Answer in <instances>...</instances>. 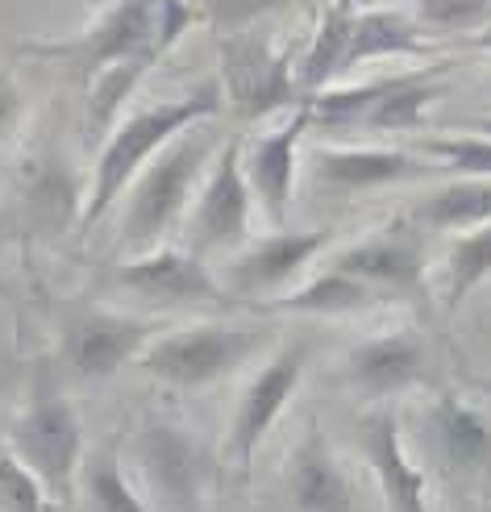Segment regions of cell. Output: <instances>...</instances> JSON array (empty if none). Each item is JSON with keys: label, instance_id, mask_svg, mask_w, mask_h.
<instances>
[{"label": "cell", "instance_id": "obj_14", "mask_svg": "<svg viewBox=\"0 0 491 512\" xmlns=\"http://www.w3.org/2000/svg\"><path fill=\"white\" fill-rule=\"evenodd\" d=\"M329 242H333V229H304V234L275 229L263 242H246L234 259L225 263L221 284L238 304H254L258 309V304L292 292L300 271L313 263Z\"/></svg>", "mask_w": 491, "mask_h": 512}, {"label": "cell", "instance_id": "obj_32", "mask_svg": "<svg viewBox=\"0 0 491 512\" xmlns=\"http://www.w3.org/2000/svg\"><path fill=\"white\" fill-rule=\"evenodd\" d=\"M292 0H204V9H209V21L217 34H238V30H250L263 17L271 13H283Z\"/></svg>", "mask_w": 491, "mask_h": 512}, {"label": "cell", "instance_id": "obj_31", "mask_svg": "<svg viewBox=\"0 0 491 512\" xmlns=\"http://www.w3.org/2000/svg\"><path fill=\"white\" fill-rule=\"evenodd\" d=\"M46 488L21 458L0 446V508L5 512H46Z\"/></svg>", "mask_w": 491, "mask_h": 512}, {"label": "cell", "instance_id": "obj_11", "mask_svg": "<svg viewBox=\"0 0 491 512\" xmlns=\"http://www.w3.org/2000/svg\"><path fill=\"white\" fill-rule=\"evenodd\" d=\"M250 179L242 163V142L225 138L217 146V159L209 167V179L196 196V209L184 225V250L192 254H217V250H242L250 242Z\"/></svg>", "mask_w": 491, "mask_h": 512}, {"label": "cell", "instance_id": "obj_16", "mask_svg": "<svg viewBox=\"0 0 491 512\" xmlns=\"http://www.w3.org/2000/svg\"><path fill=\"white\" fill-rule=\"evenodd\" d=\"M313 171L333 188H358V192L446 175V167L421 155V150H392V146H321L313 150Z\"/></svg>", "mask_w": 491, "mask_h": 512}, {"label": "cell", "instance_id": "obj_29", "mask_svg": "<svg viewBox=\"0 0 491 512\" xmlns=\"http://www.w3.org/2000/svg\"><path fill=\"white\" fill-rule=\"evenodd\" d=\"M412 150H421L433 163H442L446 175L458 179H491V138L487 134H437V138H421L412 142Z\"/></svg>", "mask_w": 491, "mask_h": 512}, {"label": "cell", "instance_id": "obj_22", "mask_svg": "<svg viewBox=\"0 0 491 512\" xmlns=\"http://www.w3.org/2000/svg\"><path fill=\"white\" fill-rule=\"evenodd\" d=\"M354 5L350 0H338V5H325L321 9V25L313 42H308L304 59L296 67V84H300V96H317L325 92L333 80L346 75V55H350V38H354Z\"/></svg>", "mask_w": 491, "mask_h": 512}, {"label": "cell", "instance_id": "obj_17", "mask_svg": "<svg viewBox=\"0 0 491 512\" xmlns=\"http://www.w3.org/2000/svg\"><path fill=\"white\" fill-rule=\"evenodd\" d=\"M283 500L292 512H354V488L338 458L329 450V438L317 421H308L300 442L283 467Z\"/></svg>", "mask_w": 491, "mask_h": 512}, {"label": "cell", "instance_id": "obj_9", "mask_svg": "<svg viewBox=\"0 0 491 512\" xmlns=\"http://www.w3.org/2000/svg\"><path fill=\"white\" fill-rule=\"evenodd\" d=\"M437 375V350L421 329H387V334L354 342L342 358V388L371 404L404 392L429 388Z\"/></svg>", "mask_w": 491, "mask_h": 512}, {"label": "cell", "instance_id": "obj_24", "mask_svg": "<svg viewBox=\"0 0 491 512\" xmlns=\"http://www.w3.org/2000/svg\"><path fill=\"white\" fill-rule=\"evenodd\" d=\"M80 488L92 512H154L146 496L134 488V479L125 471L121 438H109L105 446H96L84 454L80 463Z\"/></svg>", "mask_w": 491, "mask_h": 512}, {"label": "cell", "instance_id": "obj_21", "mask_svg": "<svg viewBox=\"0 0 491 512\" xmlns=\"http://www.w3.org/2000/svg\"><path fill=\"white\" fill-rule=\"evenodd\" d=\"M383 296L363 284V279L346 275L342 267H325L317 271L308 284H296L292 292H283L258 309L267 313H300V317H358V313H375L383 309Z\"/></svg>", "mask_w": 491, "mask_h": 512}, {"label": "cell", "instance_id": "obj_35", "mask_svg": "<svg viewBox=\"0 0 491 512\" xmlns=\"http://www.w3.org/2000/svg\"><path fill=\"white\" fill-rule=\"evenodd\" d=\"M475 46H479V50H487V55H491V25H483V30L475 34Z\"/></svg>", "mask_w": 491, "mask_h": 512}, {"label": "cell", "instance_id": "obj_5", "mask_svg": "<svg viewBox=\"0 0 491 512\" xmlns=\"http://www.w3.org/2000/svg\"><path fill=\"white\" fill-rule=\"evenodd\" d=\"M142 496L154 512H204L213 488V458L192 429L167 417H150L129 442Z\"/></svg>", "mask_w": 491, "mask_h": 512}, {"label": "cell", "instance_id": "obj_23", "mask_svg": "<svg viewBox=\"0 0 491 512\" xmlns=\"http://www.w3.org/2000/svg\"><path fill=\"white\" fill-rule=\"evenodd\" d=\"M412 225L442 229V234H467L475 225L491 221V179H454L412 204Z\"/></svg>", "mask_w": 491, "mask_h": 512}, {"label": "cell", "instance_id": "obj_1", "mask_svg": "<svg viewBox=\"0 0 491 512\" xmlns=\"http://www.w3.org/2000/svg\"><path fill=\"white\" fill-rule=\"evenodd\" d=\"M221 100H225V88L217 80V84L192 88L188 96H179V100H167V105H150V109L129 113L105 138V146H100V159H96L92 184H88V196H84L80 234H88V229L113 209V200L125 196V188L138 179V171L159 155L175 134H184L188 125H200V121L217 117Z\"/></svg>", "mask_w": 491, "mask_h": 512}, {"label": "cell", "instance_id": "obj_8", "mask_svg": "<svg viewBox=\"0 0 491 512\" xmlns=\"http://www.w3.org/2000/svg\"><path fill=\"white\" fill-rule=\"evenodd\" d=\"M109 284L125 296H134L138 304H146L150 313H171V309H221V304H238L225 292L221 279L204 267L200 254L184 250V246H159L134 254L117 267H109Z\"/></svg>", "mask_w": 491, "mask_h": 512}, {"label": "cell", "instance_id": "obj_2", "mask_svg": "<svg viewBox=\"0 0 491 512\" xmlns=\"http://www.w3.org/2000/svg\"><path fill=\"white\" fill-rule=\"evenodd\" d=\"M5 446L38 475L50 500L55 504L71 500L75 475H80V463H84V425L71 396L63 392L55 363H46V358L34 367L30 400L5 425Z\"/></svg>", "mask_w": 491, "mask_h": 512}, {"label": "cell", "instance_id": "obj_6", "mask_svg": "<svg viewBox=\"0 0 491 512\" xmlns=\"http://www.w3.org/2000/svg\"><path fill=\"white\" fill-rule=\"evenodd\" d=\"M21 50L50 63H63L88 88L113 63L138 59V55L163 59L167 46L159 38V0H113L105 17L75 42H25Z\"/></svg>", "mask_w": 491, "mask_h": 512}, {"label": "cell", "instance_id": "obj_18", "mask_svg": "<svg viewBox=\"0 0 491 512\" xmlns=\"http://www.w3.org/2000/svg\"><path fill=\"white\" fill-rule=\"evenodd\" d=\"M308 125H313V109H308V100H300L292 109V117L283 121L279 130L258 138L246 155L250 192L258 204H263V213L271 217L275 229H283V217H288L292 188H296V146H300Z\"/></svg>", "mask_w": 491, "mask_h": 512}, {"label": "cell", "instance_id": "obj_7", "mask_svg": "<svg viewBox=\"0 0 491 512\" xmlns=\"http://www.w3.org/2000/svg\"><path fill=\"white\" fill-rule=\"evenodd\" d=\"M221 88L242 121H263L304 100L292 71V50H275L258 25L221 34Z\"/></svg>", "mask_w": 491, "mask_h": 512}, {"label": "cell", "instance_id": "obj_26", "mask_svg": "<svg viewBox=\"0 0 491 512\" xmlns=\"http://www.w3.org/2000/svg\"><path fill=\"white\" fill-rule=\"evenodd\" d=\"M425 46V30L417 17H404L396 9H367L354 17V38L346 55V75L367 63V59H387V55H417Z\"/></svg>", "mask_w": 491, "mask_h": 512}, {"label": "cell", "instance_id": "obj_15", "mask_svg": "<svg viewBox=\"0 0 491 512\" xmlns=\"http://www.w3.org/2000/svg\"><path fill=\"white\" fill-rule=\"evenodd\" d=\"M80 217H84V200L75 196L71 167L63 163L59 150H42L17 179L5 229L25 242H50L67 234V229H80Z\"/></svg>", "mask_w": 491, "mask_h": 512}, {"label": "cell", "instance_id": "obj_36", "mask_svg": "<svg viewBox=\"0 0 491 512\" xmlns=\"http://www.w3.org/2000/svg\"><path fill=\"white\" fill-rule=\"evenodd\" d=\"M475 388H479V392H487V396H491V375H483V379H475Z\"/></svg>", "mask_w": 491, "mask_h": 512}, {"label": "cell", "instance_id": "obj_33", "mask_svg": "<svg viewBox=\"0 0 491 512\" xmlns=\"http://www.w3.org/2000/svg\"><path fill=\"white\" fill-rule=\"evenodd\" d=\"M17 117H21V92L13 84V75L0 67V142L17 130Z\"/></svg>", "mask_w": 491, "mask_h": 512}, {"label": "cell", "instance_id": "obj_34", "mask_svg": "<svg viewBox=\"0 0 491 512\" xmlns=\"http://www.w3.org/2000/svg\"><path fill=\"white\" fill-rule=\"evenodd\" d=\"M467 130H475V134H487V138H491V117H475V121H467Z\"/></svg>", "mask_w": 491, "mask_h": 512}, {"label": "cell", "instance_id": "obj_10", "mask_svg": "<svg viewBox=\"0 0 491 512\" xmlns=\"http://www.w3.org/2000/svg\"><path fill=\"white\" fill-rule=\"evenodd\" d=\"M163 329L154 317H134V313H113V309H75L63 321V371H71L84 383L113 379L121 367L138 363L142 350L159 338Z\"/></svg>", "mask_w": 491, "mask_h": 512}, {"label": "cell", "instance_id": "obj_28", "mask_svg": "<svg viewBox=\"0 0 491 512\" xmlns=\"http://www.w3.org/2000/svg\"><path fill=\"white\" fill-rule=\"evenodd\" d=\"M487 279H491V221L467 229V234H454V246L446 254V313H454Z\"/></svg>", "mask_w": 491, "mask_h": 512}, {"label": "cell", "instance_id": "obj_27", "mask_svg": "<svg viewBox=\"0 0 491 512\" xmlns=\"http://www.w3.org/2000/svg\"><path fill=\"white\" fill-rule=\"evenodd\" d=\"M159 63L154 55H138V59H125V63H113L96 75L88 84V109H84V138L96 146L105 138V130L117 121V113L125 109V100L134 96V88L142 84V75Z\"/></svg>", "mask_w": 491, "mask_h": 512}, {"label": "cell", "instance_id": "obj_4", "mask_svg": "<svg viewBox=\"0 0 491 512\" xmlns=\"http://www.w3.org/2000/svg\"><path fill=\"white\" fill-rule=\"evenodd\" d=\"M271 342V329L263 325H221L200 321L184 329H163L154 338L138 367L171 388H213V383L238 375L250 358Z\"/></svg>", "mask_w": 491, "mask_h": 512}, {"label": "cell", "instance_id": "obj_19", "mask_svg": "<svg viewBox=\"0 0 491 512\" xmlns=\"http://www.w3.org/2000/svg\"><path fill=\"white\" fill-rule=\"evenodd\" d=\"M358 429H363V450H367V463L375 467L387 512H429V504H425L429 479L404 450L400 417L392 408H371Z\"/></svg>", "mask_w": 491, "mask_h": 512}, {"label": "cell", "instance_id": "obj_13", "mask_svg": "<svg viewBox=\"0 0 491 512\" xmlns=\"http://www.w3.org/2000/svg\"><path fill=\"white\" fill-rule=\"evenodd\" d=\"M304 367H308V346L304 342H288L279 354H271L242 388L234 421H229V442H225V458L238 467L242 479L250 475L254 454L271 433V425L283 417V408H288V400L296 396Z\"/></svg>", "mask_w": 491, "mask_h": 512}, {"label": "cell", "instance_id": "obj_37", "mask_svg": "<svg viewBox=\"0 0 491 512\" xmlns=\"http://www.w3.org/2000/svg\"><path fill=\"white\" fill-rule=\"evenodd\" d=\"M0 296H5V284H0Z\"/></svg>", "mask_w": 491, "mask_h": 512}, {"label": "cell", "instance_id": "obj_30", "mask_svg": "<svg viewBox=\"0 0 491 512\" xmlns=\"http://www.w3.org/2000/svg\"><path fill=\"white\" fill-rule=\"evenodd\" d=\"M412 17L433 34H479L491 25V0H412Z\"/></svg>", "mask_w": 491, "mask_h": 512}, {"label": "cell", "instance_id": "obj_3", "mask_svg": "<svg viewBox=\"0 0 491 512\" xmlns=\"http://www.w3.org/2000/svg\"><path fill=\"white\" fill-rule=\"evenodd\" d=\"M209 159H217L213 134L200 125H188L175 134L159 155H154L138 179L125 188V221H121V242L129 250H159L167 229L188 213V200L196 192V179L204 175Z\"/></svg>", "mask_w": 491, "mask_h": 512}, {"label": "cell", "instance_id": "obj_20", "mask_svg": "<svg viewBox=\"0 0 491 512\" xmlns=\"http://www.w3.org/2000/svg\"><path fill=\"white\" fill-rule=\"evenodd\" d=\"M425 438L433 442L446 471L454 475L491 471V425L454 392H442L425 408Z\"/></svg>", "mask_w": 491, "mask_h": 512}, {"label": "cell", "instance_id": "obj_12", "mask_svg": "<svg viewBox=\"0 0 491 512\" xmlns=\"http://www.w3.org/2000/svg\"><path fill=\"white\" fill-rule=\"evenodd\" d=\"M329 267L371 284L387 304H417L429 309V275H425V242L412 221H396L387 229L358 238L333 254Z\"/></svg>", "mask_w": 491, "mask_h": 512}, {"label": "cell", "instance_id": "obj_25", "mask_svg": "<svg viewBox=\"0 0 491 512\" xmlns=\"http://www.w3.org/2000/svg\"><path fill=\"white\" fill-rule=\"evenodd\" d=\"M446 88L433 80V71H417V75H396L387 92L371 105V113L363 117L358 130H371V134H412L421 130L425 109L433 105Z\"/></svg>", "mask_w": 491, "mask_h": 512}]
</instances>
